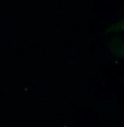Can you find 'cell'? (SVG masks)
Segmentation results:
<instances>
[{
  "mask_svg": "<svg viewBox=\"0 0 124 127\" xmlns=\"http://www.w3.org/2000/svg\"><path fill=\"white\" fill-rule=\"evenodd\" d=\"M118 54L124 58V44H118Z\"/></svg>",
  "mask_w": 124,
  "mask_h": 127,
  "instance_id": "cell-1",
  "label": "cell"
},
{
  "mask_svg": "<svg viewBox=\"0 0 124 127\" xmlns=\"http://www.w3.org/2000/svg\"><path fill=\"white\" fill-rule=\"evenodd\" d=\"M121 28L124 30V20H122V22H121Z\"/></svg>",
  "mask_w": 124,
  "mask_h": 127,
  "instance_id": "cell-2",
  "label": "cell"
}]
</instances>
